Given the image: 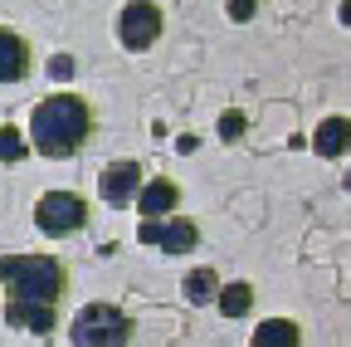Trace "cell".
Segmentation results:
<instances>
[{
	"mask_svg": "<svg viewBox=\"0 0 351 347\" xmlns=\"http://www.w3.org/2000/svg\"><path fill=\"white\" fill-rule=\"evenodd\" d=\"M215 303H219V313H225V318H244L254 309V289L249 284H225L215 293Z\"/></svg>",
	"mask_w": 351,
	"mask_h": 347,
	"instance_id": "cell-13",
	"label": "cell"
},
{
	"mask_svg": "<svg viewBox=\"0 0 351 347\" xmlns=\"http://www.w3.org/2000/svg\"><path fill=\"white\" fill-rule=\"evenodd\" d=\"M88 133H93V113H88V103L73 98V93L44 98L29 113V142L44 157H73L88 142Z\"/></svg>",
	"mask_w": 351,
	"mask_h": 347,
	"instance_id": "cell-1",
	"label": "cell"
},
{
	"mask_svg": "<svg viewBox=\"0 0 351 347\" xmlns=\"http://www.w3.org/2000/svg\"><path fill=\"white\" fill-rule=\"evenodd\" d=\"M25 157V137L15 127H0V161H20Z\"/></svg>",
	"mask_w": 351,
	"mask_h": 347,
	"instance_id": "cell-15",
	"label": "cell"
},
{
	"mask_svg": "<svg viewBox=\"0 0 351 347\" xmlns=\"http://www.w3.org/2000/svg\"><path fill=\"white\" fill-rule=\"evenodd\" d=\"M49 69H54V78H69V74H73V59H69V54H54Z\"/></svg>",
	"mask_w": 351,
	"mask_h": 347,
	"instance_id": "cell-18",
	"label": "cell"
},
{
	"mask_svg": "<svg viewBox=\"0 0 351 347\" xmlns=\"http://www.w3.org/2000/svg\"><path fill=\"white\" fill-rule=\"evenodd\" d=\"M181 289H186V298H191V303H215V293H219V279H215V269H191Z\"/></svg>",
	"mask_w": 351,
	"mask_h": 347,
	"instance_id": "cell-14",
	"label": "cell"
},
{
	"mask_svg": "<svg viewBox=\"0 0 351 347\" xmlns=\"http://www.w3.org/2000/svg\"><path fill=\"white\" fill-rule=\"evenodd\" d=\"M29 74V45L15 30H0V83H20Z\"/></svg>",
	"mask_w": 351,
	"mask_h": 347,
	"instance_id": "cell-9",
	"label": "cell"
},
{
	"mask_svg": "<svg viewBox=\"0 0 351 347\" xmlns=\"http://www.w3.org/2000/svg\"><path fill=\"white\" fill-rule=\"evenodd\" d=\"M117 39L127 49H147L161 39V10L152 5V0H132V5H122L117 15Z\"/></svg>",
	"mask_w": 351,
	"mask_h": 347,
	"instance_id": "cell-5",
	"label": "cell"
},
{
	"mask_svg": "<svg viewBox=\"0 0 351 347\" xmlns=\"http://www.w3.org/2000/svg\"><path fill=\"white\" fill-rule=\"evenodd\" d=\"M313 147H317V157H341V152H351V122H346V117H327V122H317Z\"/></svg>",
	"mask_w": 351,
	"mask_h": 347,
	"instance_id": "cell-11",
	"label": "cell"
},
{
	"mask_svg": "<svg viewBox=\"0 0 351 347\" xmlns=\"http://www.w3.org/2000/svg\"><path fill=\"white\" fill-rule=\"evenodd\" d=\"M244 127H249L244 113H234V108H230V113H219V137H225V142H239V137H244Z\"/></svg>",
	"mask_w": 351,
	"mask_h": 347,
	"instance_id": "cell-16",
	"label": "cell"
},
{
	"mask_svg": "<svg viewBox=\"0 0 351 347\" xmlns=\"http://www.w3.org/2000/svg\"><path fill=\"white\" fill-rule=\"evenodd\" d=\"M254 15V0H230V20H249Z\"/></svg>",
	"mask_w": 351,
	"mask_h": 347,
	"instance_id": "cell-17",
	"label": "cell"
},
{
	"mask_svg": "<svg viewBox=\"0 0 351 347\" xmlns=\"http://www.w3.org/2000/svg\"><path fill=\"white\" fill-rule=\"evenodd\" d=\"M137 240L142 245H156L161 254H191L195 249V240H200V230L191 225V221H166V215H156V221H142L137 225Z\"/></svg>",
	"mask_w": 351,
	"mask_h": 347,
	"instance_id": "cell-6",
	"label": "cell"
},
{
	"mask_svg": "<svg viewBox=\"0 0 351 347\" xmlns=\"http://www.w3.org/2000/svg\"><path fill=\"white\" fill-rule=\"evenodd\" d=\"M5 323H15V328H29V333H54V303L10 298V303H5Z\"/></svg>",
	"mask_w": 351,
	"mask_h": 347,
	"instance_id": "cell-8",
	"label": "cell"
},
{
	"mask_svg": "<svg viewBox=\"0 0 351 347\" xmlns=\"http://www.w3.org/2000/svg\"><path fill=\"white\" fill-rule=\"evenodd\" d=\"M346 191H351V171H346Z\"/></svg>",
	"mask_w": 351,
	"mask_h": 347,
	"instance_id": "cell-20",
	"label": "cell"
},
{
	"mask_svg": "<svg viewBox=\"0 0 351 347\" xmlns=\"http://www.w3.org/2000/svg\"><path fill=\"white\" fill-rule=\"evenodd\" d=\"M298 342H302V333L293 318H269L254 328V347H298Z\"/></svg>",
	"mask_w": 351,
	"mask_h": 347,
	"instance_id": "cell-12",
	"label": "cell"
},
{
	"mask_svg": "<svg viewBox=\"0 0 351 347\" xmlns=\"http://www.w3.org/2000/svg\"><path fill=\"white\" fill-rule=\"evenodd\" d=\"M98 191H103L108 205H132L137 191H142V166L137 161H112L103 177H98Z\"/></svg>",
	"mask_w": 351,
	"mask_h": 347,
	"instance_id": "cell-7",
	"label": "cell"
},
{
	"mask_svg": "<svg viewBox=\"0 0 351 347\" xmlns=\"http://www.w3.org/2000/svg\"><path fill=\"white\" fill-rule=\"evenodd\" d=\"M176 201H181V191H176V181H147L142 191H137V210H142V221H156V215H171L176 210Z\"/></svg>",
	"mask_w": 351,
	"mask_h": 347,
	"instance_id": "cell-10",
	"label": "cell"
},
{
	"mask_svg": "<svg viewBox=\"0 0 351 347\" xmlns=\"http://www.w3.org/2000/svg\"><path fill=\"white\" fill-rule=\"evenodd\" d=\"M341 25H351V0H341Z\"/></svg>",
	"mask_w": 351,
	"mask_h": 347,
	"instance_id": "cell-19",
	"label": "cell"
},
{
	"mask_svg": "<svg viewBox=\"0 0 351 347\" xmlns=\"http://www.w3.org/2000/svg\"><path fill=\"white\" fill-rule=\"evenodd\" d=\"M132 342V318L117 303H88L73 318V347H127Z\"/></svg>",
	"mask_w": 351,
	"mask_h": 347,
	"instance_id": "cell-3",
	"label": "cell"
},
{
	"mask_svg": "<svg viewBox=\"0 0 351 347\" xmlns=\"http://www.w3.org/2000/svg\"><path fill=\"white\" fill-rule=\"evenodd\" d=\"M34 225L44 235H73V230L88 225V205L73 191H49V196H39V205H34Z\"/></svg>",
	"mask_w": 351,
	"mask_h": 347,
	"instance_id": "cell-4",
	"label": "cell"
},
{
	"mask_svg": "<svg viewBox=\"0 0 351 347\" xmlns=\"http://www.w3.org/2000/svg\"><path fill=\"white\" fill-rule=\"evenodd\" d=\"M0 284L15 298L59 303L64 298V265L54 254H5L0 259Z\"/></svg>",
	"mask_w": 351,
	"mask_h": 347,
	"instance_id": "cell-2",
	"label": "cell"
}]
</instances>
